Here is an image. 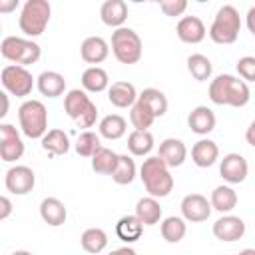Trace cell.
Instances as JSON below:
<instances>
[{"label":"cell","mask_w":255,"mask_h":255,"mask_svg":"<svg viewBox=\"0 0 255 255\" xmlns=\"http://www.w3.org/2000/svg\"><path fill=\"white\" fill-rule=\"evenodd\" d=\"M249 171L247 159L241 153H227L221 163H219V175L227 181V183H241L245 181Z\"/></svg>","instance_id":"cell-13"},{"label":"cell","mask_w":255,"mask_h":255,"mask_svg":"<svg viewBox=\"0 0 255 255\" xmlns=\"http://www.w3.org/2000/svg\"><path fill=\"white\" fill-rule=\"evenodd\" d=\"M159 6H161V12L165 16L175 18L187 10V0H159Z\"/></svg>","instance_id":"cell-40"},{"label":"cell","mask_w":255,"mask_h":255,"mask_svg":"<svg viewBox=\"0 0 255 255\" xmlns=\"http://www.w3.org/2000/svg\"><path fill=\"white\" fill-rule=\"evenodd\" d=\"M10 213H12V203H10V199H8L6 195H2V197H0V219L4 221Z\"/></svg>","instance_id":"cell-41"},{"label":"cell","mask_w":255,"mask_h":255,"mask_svg":"<svg viewBox=\"0 0 255 255\" xmlns=\"http://www.w3.org/2000/svg\"><path fill=\"white\" fill-rule=\"evenodd\" d=\"M118 157L120 155L116 151L100 145L98 151L92 155V169L96 173H102V175H112L114 169H116V165H118Z\"/></svg>","instance_id":"cell-30"},{"label":"cell","mask_w":255,"mask_h":255,"mask_svg":"<svg viewBox=\"0 0 255 255\" xmlns=\"http://www.w3.org/2000/svg\"><path fill=\"white\" fill-rule=\"evenodd\" d=\"M2 96V102H4V106H2V112H0V118H4L6 114H8V96L6 94H0Z\"/></svg>","instance_id":"cell-45"},{"label":"cell","mask_w":255,"mask_h":255,"mask_svg":"<svg viewBox=\"0 0 255 255\" xmlns=\"http://www.w3.org/2000/svg\"><path fill=\"white\" fill-rule=\"evenodd\" d=\"M251 98L247 82L231 74H219L209 84V100L217 106H233L243 108Z\"/></svg>","instance_id":"cell-1"},{"label":"cell","mask_w":255,"mask_h":255,"mask_svg":"<svg viewBox=\"0 0 255 255\" xmlns=\"http://www.w3.org/2000/svg\"><path fill=\"white\" fill-rule=\"evenodd\" d=\"M241 32V18L235 6L225 4L217 10L209 28V38L215 44H233Z\"/></svg>","instance_id":"cell-4"},{"label":"cell","mask_w":255,"mask_h":255,"mask_svg":"<svg viewBox=\"0 0 255 255\" xmlns=\"http://www.w3.org/2000/svg\"><path fill=\"white\" fill-rule=\"evenodd\" d=\"M213 235L219 241L231 243L245 235V223L237 215H223L213 223Z\"/></svg>","instance_id":"cell-14"},{"label":"cell","mask_w":255,"mask_h":255,"mask_svg":"<svg viewBox=\"0 0 255 255\" xmlns=\"http://www.w3.org/2000/svg\"><path fill=\"white\" fill-rule=\"evenodd\" d=\"M112 179L118 183V185H128L135 179V161L129 157V155H120L118 157V165L112 173Z\"/></svg>","instance_id":"cell-36"},{"label":"cell","mask_w":255,"mask_h":255,"mask_svg":"<svg viewBox=\"0 0 255 255\" xmlns=\"http://www.w3.org/2000/svg\"><path fill=\"white\" fill-rule=\"evenodd\" d=\"M126 129H128V124L118 114H110L100 122V135L106 139H120L126 133Z\"/></svg>","instance_id":"cell-33"},{"label":"cell","mask_w":255,"mask_h":255,"mask_svg":"<svg viewBox=\"0 0 255 255\" xmlns=\"http://www.w3.org/2000/svg\"><path fill=\"white\" fill-rule=\"evenodd\" d=\"M82 86L86 92H92V94H100L104 92L108 86H110V78H108V72L100 66H90L88 70H84L82 74Z\"/></svg>","instance_id":"cell-25"},{"label":"cell","mask_w":255,"mask_h":255,"mask_svg":"<svg viewBox=\"0 0 255 255\" xmlns=\"http://www.w3.org/2000/svg\"><path fill=\"white\" fill-rule=\"evenodd\" d=\"M247 28H249V32L255 36V6H251L249 8V12H247Z\"/></svg>","instance_id":"cell-43"},{"label":"cell","mask_w":255,"mask_h":255,"mask_svg":"<svg viewBox=\"0 0 255 255\" xmlns=\"http://www.w3.org/2000/svg\"><path fill=\"white\" fill-rule=\"evenodd\" d=\"M195 2H207V0H195Z\"/></svg>","instance_id":"cell-47"},{"label":"cell","mask_w":255,"mask_h":255,"mask_svg":"<svg viewBox=\"0 0 255 255\" xmlns=\"http://www.w3.org/2000/svg\"><path fill=\"white\" fill-rule=\"evenodd\" d=\"M20 129L30 139H42L48 131V110L40 100H26L18 108Z\"/></svg>","instance_id":"cell-3"},{"label":"cell","mask_w":255,"mask_h":255,"mask_svg":"<svg viewBox=\"0 0 255 255\" xmlns=\"http://www.w3.org/2000/svg\"><path fill=\"white\" fill-rule=\"evenodd\" d=\"M131 2H135V4H139V2H159V0H131Z\"/></svg>","instance_id":"cell-46"},{"label":"cell","mask_w":255,"mask_h":255,"mask_svg":"<svg viewBox=\"0 0 255 255\" xmlns=\"http://www.w3.org/2000/svg\"><path fill=\"white\" fill-rule=\"evenodd\" d=\"M153 120H155V114H153V112L149 110V106H147L143 100H139V96H137V102L131 106V112H129V122H131V126H133L135 129H147V128H151Z\"/></svg>","instance_id":"cell-34"},{"label":"cell","mask_w":255,"mask_h":255,"mask_svg":"<svg viewBox=\"0 0 255 255\" xmlns=\"http://www.w3.org/2000/svg\"><path fill=\"white\" fill-rule=\"evenodd\" d=\"M139 100H143L149 110L155 114V118H161L165 112H167V98L161 90L157 88H145L141 94H139Z\"/></svg>","instance_id":"cell-37"},{"label":"cell","mask_w":255,"mask_h":255,"mask_svg":"<svg viewBox=\"0 0 255 255\" xmlns=\"http://www.w3.org/2000/svg\"><path fill=\"white\" fill-rule=\"evenodd\" d=\"M4 185L14 195H26L36 185V175L28 165H14L6 171Z\"/></svg>","instance_id":"cell-11"},{"label":"cell","mask_w":255,"mask_h":255,"mask_svg":"<svg viewBox=\"0 0 255 255\" xmlns=\"http://www.w3.org/2000/svg\"><path fill=\"white\" fill-rule=\"evenodd\" d=\"M108 100L116 108H131L137 102V92L129 82H114L108 88Z\"/></svg>","instance_id":"cell-19"},{"label":"cell","mask_w":255,"mask_h":255,"mask_svg":"<svg viewBox=\"0 0 255 255\" xmlns=\"http://www.w3.org/2000/svg\"><path fill=\"white\" fill-rule=\"evenodd\" d=\"M161 237L167 241V243H179L183 237H185V231H187V225H185V217H165L161 221Z\"/></svg>","instance_id":"cell-31"},{"label":"cell","mask_w":255,"mask_h":255,"mask_svg":"<svg viewBox=\"0 0 255 255\" xmlns=\"http://www.w3.org/2000/svg\"><path fill=\"white\" fill-rule=\"evenodd\" d=\"M80 243H82V249L88 253H102L108 247V235L100 227H90L82 233Z\"/></svg>","instance_id":"cell-32"},{"label":"cell","mask_w":255,"mask_h":255,"mask_svg":"<svg viewBox=\"0 0 255 255\" xmlns=\"http://www.w3.org/2000/svg\"><path fill=\"white\" fill-rule=\"evenodd\" d=\"M187 70L189 74L197 80V82H205L211 78V72H213V66H211V60L203 54H191L187 58Z\"/></svg>","instance_id":"cell-35"},{"label":"cell","mask_w":255,"mask_h":255,"mask_svg":"<svg viewBox=\"0 0 255 255\" xmlns=\"http://www.w3.org/2000/svg\"><path fill=\"white\" fill-rule=\"evenodd\" d=\"M187 126L191 128L193 133L197 135H207L209 131L215 129V114L207 106H197L189 112L187 116Z\"/></svg>","instance_id":"cell-16"},{"label":"cell","mask_w":255,"mask_h":255,"mask_svg":"<svg viewBox=\"0 0 255 255\" xmlns=\"http://www.w3.org/2000/svg\"><path fill=\"white\" fill-rule=\"evenodd\" d=\"M139 177L145 185V191L153 197H165L173 189V177L169 173V165L159 155H151L143 159L139 167Z\"/></svg>","instance_id":"cell-2"},{"label":"cell","mask_w":255,"mask_h":255,"mask_svg":"<svg viewBox=\"0 0 255 255\" xmlns=\"http://www.w3.org/2000/svg\"><path fill=\"white\" fill-rule=\"evenodd\" d=\"M100 18L110 28H120L128 20V6L124 0H106L100 8Z\"/></svg>","instance_id":"cell-21"},{"label":"cell","mask_w":255,"mask_h":255,"mask_svg":"<svg viewBox=\"0 0 255 255\" xmlns=\"http://www.w3.org/2000/svg\"><path fill=\"white\" fill-rule=\"evenodd\" d=\"M128 149L131 155H147L153 149V135L149 133V129H133L128 135Z\"/></svg>","instance_id":"cell-29"},{"label":"cell","mask_w":255,"mask_h":255,"mask_svg":"<svg viewBox=\"0 0 255 255\" xmlns=\"http://www.w3.org/2000/svg\"><path fill=\"white\" fill-rule=\"evenodd\" d=\"M24 155V141L12 124H0V157L2 161H16Z\"/></svg>","instance_id":"cell-10"},{"label":"cell","mask_w":255,"mask_h":255,"mask_svg":"<svg viewBox=\"0 0 255 255\" xmlns=\"http://www.w3.org/2000/svg\"><path fill=\"white\" fill-rule=\"evenodd\" d=\"M211 207L219 213H229L237 205V193L229 185H219L211 191Z\"/></svg>","instance_id":"cell-28"},{"label":"cell","mask_w":255,"mask_h":255,"mask_svg":"<svg viewBox=\"0 0 255 255\" xmlns=\"http://www.w3.org/2000/svg\"><path fill=\"white\" fill-rule=\"evenodd\" d=\"M237 72L245 82H255V56H243L237 60Z\"/></svg>","instance_id":"cell-39"},{"label":"cell","mask_w":255,"mask_h":255,"mask_svg":"<svg viewBox=\"0 0 255 255\" xmlns=\"http://www.w3.org/2000/svg\"><path fill=\"white\" fill-rule=\"evenodd\" d=\"M0 80H2L4 90L10 92V94L16 96V98H26V96L32 94L34 78H32V74L26 70V66H20V64L4 66Z\"/></svg>","instance_id":"cell-9"},{"label":"cell","mask_w":255,"mask_h":255,"mask_svg":"<svg viewBox=\"0 0 255 255\" xmlns=\"http://www.w3.org/2000/svg\"><path fill=\"white\" fill-rule=\"evenodd\" d=\"M80 54H82V60L88 62V64H102L108 54H110V48H108V42L100 36H90L82 42L80 46Z\"/></svg>","instance_id":"cell-18"},{"label":"cell","mask_w":255,"mask_h":255,"mask_svg":"<svg viewBox=\"0 0 255 255\" xmlns=\"http://www.w3.org/2000/svg\"><path fill=\"white\" fill-rule=\"evenodd\" d=\"M135 215L141 219L143 225H155L161 219V207L157 203V197H141L135 203Z\"/></svg>","instance_id":"cell-27"},{"label":"cell","mask_w":255,"mask_h":255,"mask_svg":"<svg viewBox=\"0 0 255 255\" xmlns=\"http://www.w3.org/2000/svg\"><path fill=\"white\" fill-rule=\"evenodd\" d=\"M219 157V147L213 139H199L191 147V159L197 167H209L217 161Z\"/></svg>","instance_id":"cell-22"},{"label":"cell","mask_w":255,"mask_h":255,"mask_svg":"<svg viewBox=\"0 0 255 255\" xmlns=\"http://www.w3.org/2000/svg\"><path fill=\"white\" fill-rule=\"evenodd\" d=\"M20 0H0V14H10L18 8Z\"/></svg>","instance_id":"cell-42"},{"label":"cell","mask_w":255,"mask_h":255,"mask_svg":"<svg viewBox=\"0 0 255 255\" xmlns=\"http://www.w3.org/2000/svg\"><path fill=\"white\" fill-rule=\"evenodd\" d=\"M100 145H102V143H100V135L94 133V131H90V129L82 131V133L78 135V139H76V151H78V155H82V157H92V155L98 151Z\"/></svg>","instance_id":"cell-38"},{"label":"cell","mask_w":255,"mask_h":255,"mask_svg":"<svg viewBox=\"0 0 255 255\" xmlns=\"http://www.w3.org/2000/svg\"><path fill=\"white\" fill-rule=\"evenodd\" d=\"M175 32H177V38L181 42H185V44H199L207 34L205 24L197 16H183L177 22Z\"/></svg>","instance_id":"cell-15"},{"label":"cell","mask_w":255,"mask_h":255,"mask_svg":"<svg viewBox=\"0 0 255 255\" xmlns=\"http://www.w3.org/2000/svg\"><path fill=\"white\" fill-rule=\"evenodd\" d=\"M40 217L50 227H60V225L66 223L68 211H66L64 203L58 197H44L42 203H40Z\"/></svg>","instance_id":"cell-20"},{"label":"cell","mask_w":255,"mask_h":255,"mask_svg":"<svg viewBox=\"0 0 255 255\" xmlns=\"http://www.w3.org/2000/svg\"><path fill=\"white\" fill-rule=\"evenodd\" d=\"M245 139H247V143H249L251 147H255V120L249 124L247 131H245Z\"/></svg>","instance_id":"cell-44"},{"label":"cell","mask_w":255,"mask_h":255,"mask_svg":"<svg viewBox=\"0 0 255 255\" xmlns=\"http://www.w3.org/2000/svg\"><path fill=\"white\" fill-rule=\"evenodd\" d=\"M42 149L50 155H66L70 149V139L64 129H50L42 137Z\"/></svg>","instance_id":"cell-26"},{"label":"cell","mask_w":255,"mask_h":255,"mask_svg":"<svg viewBox=\"0 0 255 255\" xmlns=\"http://www.w3.org/2000/svg\"><path fill=\"white\" fill-rule=\"evenodd\" d=\"M157 155L169 165V167H179L185 157H187V147L181 139H175V137H167L159 143V151Z\"/></svg>","instance_id":"cell-17"},{"label":"cell","mask_w":255,"mask_h":255,"mask_svg":"<svg viewBox=\"0 0 255 255\" xmlns=\"http://www.w3.org/2000/svg\"><path fill=\"white\" fill-rule=\"evenodd\" d=\"M0 52L8 62L20 64V66L36 64L42 54V50L36 42L28 40V38H20V36H6L0 44Z\"/></svg>","instance_id":"cell-8"},{"label":"cell","mask_w":255,"mask_h":255,"mask_svg":"<svg viewBox=\"0 0 255 255\" xmlns=\"http://www.w3.org/2000/svg\"><path fill=\"white\" fill-rule=\"evenodd\" d=\"M50 16H52V6L48 0H26L20 12V20H18L20 30L30 38L40 36L44 34L50 22Z\"/></svg>","instance_id":"cell-5"},{"label":"cell","mask_w":255,"mask_h":255,"mask_svg":"<svg viewBox=\"0 0 255 255\" xmlns=\"http://www.w3.org/2000/svg\"><path fill=\"white\" fill-rule=\"evenodd\" d=\"M181 215L185 217V221H191V223H199V221H205L209 215H211V201H207L205 195L201 193H189L181 199Z\"/></svg>","instance_id":"cell-12"},{"label":"cell","mask_w":255,"mask_h":255,"mask_svg":"<svg viewBox=\"0 0 255 255\" xmlns=\"http://www.w3.org/2000/svg\"><path fill=\"white\" fill-rule=\"evenodd\" d=\"M64 110L66 114L76 122L80 128H92L98 120V108L90 100V96L84 90H70L64 98Z\"/></svg>","instance_id":"cell-7"},{"label":"cell","mask_w":255,"mask_h":255,"mask_svg":"<svg viewBox=\"0 0 255 255\" xmlns=\"http://www.w3.org/2000/svg\"><path fill=\"white\" fill-rule=\"evenodd\" d=\"M36 86H38V90H40L42 96H46V98H58L66 90V80H64L62 74L48 70V72H42L38 76Z\"/></svg>","instance_id":"cell-23"},{"label":"cell","mask_w":255,"mask_h":255,"mask_svg":"<svg viewBox=\"0 0 255 255\" xmlns=\"http://www.w3.org/2000/svg\"><path fill=\"white\" fill-rule=\"evenodd\" d=\"M116 233L126 243H135L143 233V223L137 215H124L116 223Z\"/></svg>","instance_id":"cell-24"},{"label":"cell","mask_w":255,"mask_h":255,"mask_svg":"<svg viewBox=\"0 0 255 255\" xmlns=\"http://www.w3.org/2000/svg\"><path fill=\"white\" fill-rule=\"evenodd\" d=\"M112 52L120 64H126V66L137 64L141 58V52H143L141 38L137 36L135 30L120 26L112 34Z\"/></svg>","instance_id":"cell-6"}]
</instances>
